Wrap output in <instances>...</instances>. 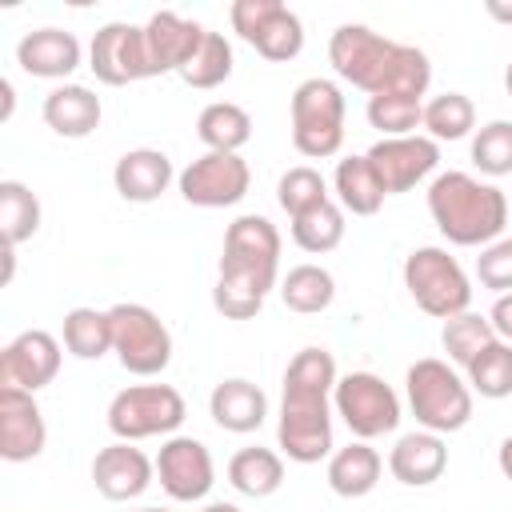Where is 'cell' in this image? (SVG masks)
<instances>
[{"label": "cell", "instance_id": "cell-1", "mask_svg": "<svg viewBox=\"0 0 512 512\" xmlns=\"http://www.w3.org/2000/svg\"><path fill=\"white\" fill-rule=\"evenodd\" d=\"M428 212L448 244L488 248L508 224V196L472 172H440L428 184Z\"/></svg>", "mask_w": 512, "mask_h": 512}, {"label": "cell", "instance_id": "cell-2", "mask_svg": "<svg viewBox=\"0 0 512 512\" xmlns=\"http://www.w3.org/2000/svg\"><path fill=\"white\" fill-rule=\"evenodd\" d=\"M404 388H408V408L416 424L436 436L460 432L472 420V388L460 380V372L448 360H436V356L416 360L404 376Z\"/></svg>", "mask_w": 512, "mask_h": 512}, {"label": "cell", "instance_id": "cell-3", "mask_svg": "<svg viewBox=\"0 0 512 512\" xmlns=\"http://www.w3.org/2000/svg\"><path fill=\"white\" fill-rule=\"evenodd\" d=\"M404 288L416 300V308L436 316V320H452V316L468 312V304H472L468 272L460 268L456 256H448V248H436V244H424V248L408 252Z\"/></svg>", "mask_w": 512, "mask_h": 512}, {"label": "cell", "instance_id": "cell-4", "mask_svg": "<svg viewBox=\"0 0 512 512\" xmlns=\"http://www.w3.org/2000/svg\"><path fill=\"white\" fill-rule=\"evenodd\" d=\"M292 144L308 160H328L344 144V92L324 80L308 76L292 92Z\"/></svg>", "mask_w": 512, "mask_h": 512}, {"label": "cell", "instance_id": "cell-5", "mask_svg": "<svg viewBox=\"0 0 512 512\" xmlns=\"http://www.w3.org/2000/svg\"><path fill=\"white\" fill-rule=\"evenodd\" d=\"M188 404L172 384H132L120 388L108 404V428L116 440H148V436H176L184 424Z\"/></svg>", "mask_w": 512, "mask_h": 512}, {"label": "cell", "instance_id": "cell-6", "mask_svg": "<svg viewBox=\"0 0 512 512\" xmlns=\"http://www.w3.org/2000/svg\"><path fill=\"white\" fill-rule=\"evenodd\" d=\"M112 352L132 376H160L172 360V332L148 304H112Z\"/></svg>", "mask_w": 512, "mask_h": 512}, {"label": "cell", "instance_id": "cell-7", "mask_svg": "<svg viewBox=\"0 0 512 512\" xmlns=\"http://www.w3.org/2000/svg\"><path fill=\"white\" fill-rule=\"evenodd\" d=\"M396 52H400V40L380 36L368 24H340L328 40V60H332L336 76L348 80L352 88L368 92V96L384 92L392 64H396Z\"/></svg>", "mask_w": 512, "mask_h": 512}, {"label": "cell", "instance_id": "cell-8", "mask_svg": "<svg viewBox=\"0 0 512 512\" xmlns=\"http://www.w3.org/2000/svg\"><path fill=\"white\" fill-rule=\"evenodd\" d=\"M332 408L356 440H376L384 432H396V424H400V396L376 372L340 376L332 388Z\"/></svg>", "mask_w": 512, "mask_h": 512}, {"label": "cell", "instance_id": "cell-9", "mask_svg": "<svg viewBox=\"0 0 512 512\" xmlns=\"http://www.w3.org/2000/svg\"><path fill=\"white\" fill-rule=\"evenodd\" d=\"M228 20H232V32L244 44H252L264 60L288 64L304 48V24H300V16L288 4H280V0H236L228 8Z\"/></svg>", "mask_w": 512, "mask_h": 512}, {"label": "cell", "instance_id": "cell-10", "mask_svg": "<svg viewBox=\"0 0 512 512\" xmlns=\"http://www.w3.org/2000/svg\"><path fill=\"white\" fill-rule=\"evenodd\" d=\"M280 272V232L268 216H236L224 232V252H220V276H248L264 284L268 292L276 288Z\"/></svg>", "mask_w": 512, "mask_h": 512}, {"label": "cell", "instance_id": "cell-11", "mask_svg": "<svg viewBox=\"0 0 512 512\" xmlns=\"http://www.w3.org/2000/svg\"><path fill=\"white\" fill-rule=\"evenodd\" d=\"M276 440H280L284 456L296 464H320L324 456H332V404H328V396L284 392Z\"/></svg>", "mask_w": 512, "mask_h": 512}, {"label": "cell", "instance_id": "cell-12", "mask_svg": "<svg viewBox=\"0 0 512 512\" xmlns=\"http://www.w3.org/2000/svg\"><path fill=\"white\" fill-rule=\"evenodd\" d=\"M176 184L180 196L196 208H232L248 196L252 172L240 160V152H204L176 176Z\"/></svg>", "mask_w": 512, "mask_h": 512}, {"label": "cell", "instance_id": "cell-13", "mask_svg": "<svg viewBox=\"0 0 512 512\" xmlns=\"http://www.w3.org/2000/svg\"><path fill=\"white\" fill-rule=\"evenodd\" d=\"M88 68L108 88H120V84H132V80H148L152 68H148V52H144V28L124 24V20L104 24L92 36Z\"/></svg>", "mask_w": 512, "mask_h": 512}, {"label": "cell", "instance_id": "cell-14", "mask_svg": "<svg viewBox=\"0 0 512 512\" xmlns=\"http://www.w3.org/2000/svg\"><path fill=\"white\" fill-rule=\"evenodd\" d=\"M368 164L376 168L380 184L388 196L396 192H412L420 180H428L440 164V144L428 136H384L376 140L368 152Z\"/></svg>", "mask_w": 512, "mask_h": 512}, {"label": "cell", "instance_id": "cell-15", "mask_svg": "<svg viewBox=\"0 0 512 512\" xmlns=\"http://www.w3.org/2000/svg\"><path fill=\"white\" fill-rule=\"evenodd\" d=\"M156 476H160V488L180 500V504H192V500H204L216 484V464H212V452L204 440L196 436H168L160 456H156Z\"/></svg>", "mask_w": 512, "mask_h": 512}, {"label": "cell", "instance_id": "cell-16", "mask_svg": "<svg viewBox=\"0 0 512 512\" xmlns=\"http://www.w3.org/2000/svg\"><path fill=\"white\" fill-rule=\"evenodd\" d=\"M60 372V340L44 328H28L0 352V388H24L40 392Z\"/></svg>", "mask_w": 512, "mask_h": 512}, {"label": "cell", "instance_id": "cell-17", "mask_svg": "<svg viewBox=\"0 0 512 512\" xmlns=\"http://www.w3.org/2000/svg\"><path fill=\"white\" fill-rule=\"evenodd\" d=\"M44 444H48V428H44L36 392L4 384L0 388V456L8 464H24V460H36Z\"/></svg>", "mask_w": 512, "mask_h": 512}, {"label": "cell", "instance_id": "cell-18", "mask_svg": "<svg viewBox=\"0 0 512 512\" xmlns=\"http://www.w3.org/2000/svg\"><path fill=\"white\" fill-rule=\"evenodd\" d=\"M152 476H156V460H148L128 440H116V444L100 448L96 460H92V484L104 500H136V496L148 492Z\"/></svg>", "mask_w": 512, "mask_h": 512}, {"label": "cell", "instance_id": "cell-19", "mask_svg": "<svg viewBox=\"0 0 512 512\" xmlns=\"http://www.w3.org/2000/svg\"><path fill=\"white\" fill-rule=\"evenodd\" d=\"M140 28H144V52H148L152 76L180 72V68L192 60V52L200 48L204 32H208L204 24L184 20V16H176V12H156V16H148V24H140Z\"/></svg>", "mask_w": 512, "mask_h": 512}, {"label": "cell", "instance_id": "cell-20", "mask_svg": "<svg viewBox=\"0 0 512 512\" xmlns=\"http://www.w3.org/2000/svg\"><path fill=\"white\" fill-rule=\"evenodd\" d=\"M16 64L28 76H40V80H64L80 68V40L64 28L24 32L20 44H16Z\"/></svg>", "mask_w": 512, "mask_h": 512}, {"label": "cell", "instance_id": "cell-21", "mask_svg": "<svg viewBox=\"0 0 512 512\" xmlns=\"http://www.w3.org/2000/svg\"><path fill=\"white\" fill-rule=\"evenodd\" d=\"M172 180H176L172 160L160 148H132L112 168V184H116V192L128 204H152V200H160Z\"/></svg>", "mask_w": 512, "mask_h": 512}, {"label": "cell", "instance_id": "cell-22", "mask_svg": "<svg viewBox=\"0 0 512 512\" xmlns=\"http://www.w3.org/2000/svg\"><path fill=\"white\" fill-rule=\"evenodd\" d=\"M448 468V448L436 432L420 428V432H408L392 444L388 452V472L408 484V488H424V484H436Z\"/></svg>", "mask_w": 512, "mask_h": 512}, {"label": "cell", "instance_id": "cell-23", "mask_svg": "<svg viewBox=\"0 0 512 512\" xmlns=\"http://www.w3.org/2000/svg\"><path fill=\"white\" fill-rule=\"evenodd\" d=\"M40 112H44V124L56 136H64V140L92 136L100 128V116H104L100 96L92 88H84V84H60V88H52L44 96V108Z\"/></svg>", "mask_w": 512, "mask_h": 512}, {"label": "cell", "instance_id": "cell-24", "mask_svg": "<svg viewBox=\"0 0 512 512\" xmlns=\"http://www.w3.org/2000/svg\"><path fill=\"white\" fill-rule=\"evenodd\" d=\"M208 412L212 420L224 428V432H256L268 416V396L260 384L244 380V376H232V380H220L208 396Z\"/></svg>", "mask_w": 512, "mask_h": 512}, {"label": "cell", "instance_id": "cell-25", "mask_svg": "<svg viewBox=\"0 0 512 512\" xmlns=\"http://www.w3.org/2000/svg\"><path fill=\"white\" fill-rule=\"evenodd\" d=\"M384 460L368 440H352L348 448H336L328 456V488L344 500H360L380 484Z\"/></svg>", "mask_w": 512, "mask_h": 512}, {"label": "cell", "instance_id": "cell-26", "mask_svg": "<svg viewBox=\"0 0 512 512\" xmlns=\"http://www.w3.org/2000/svg\"><path fill=\"white\" fill-rule=\"evenodd\" d=\"M332 188H336V204L352 216H376L384 204V184L376 176V168L368 164V156H344L336 160L332 172Z\"/></svg>", "mask_w": 512, "mask_h": 512}, {"label": "cell", "instance_id": "cell-27", "mask_svg": "<svg viewBox=\"0 0 512 512\" xmlns=\"http://www.w3.org/2000/svg\"><path fill=\"white\" fill-rule=\"evenodd\" d=\"M196 136L208 152H240L252 140V116L232 100H216L196 116Z\"/></svg>", "mask_w": 512, "mask_h": 512}, {"label": "cell", "instance_id": "cell-28", "mask_svg": "<svg viewBox=\"0 0 512 512\" xmlns=\"http://www.w3.org/2000/svg\"><path fill=\"white\" fill-rule=\"evenodd\" d=\"M228 484L252 500L272 496L284 484V460L272 448H240L228 460Z\"/></svg>", "mask_w": 512, "mask_h": 512}, {"label": "cell", "instance_id": "cell-29", "mask_svg": "<svg viewBox=\"0 0 512 512\" xmlns=\"http://www.w3.org/2000/svg\"><path fill=\"white\" fill-rule=\"evenodd\" d=\"M280 300H284V308H292L300 316H316L336 300V280L320 264H296L280 280Z\"/></svg>", "mask_w": 512, "mask_h": 512}, {"label": "cell", "instance_id": "cell-30", "mask_svg": "<svg viewBox=\"0 0 512 512\" xmlns=\"http://www.w3.org/2000/svg\"><path fill=\"white\" fill-rule=\"evenodd\" d=\"M40 232V200L20 180H0V236L4 248H16Z\"/></svg>", "mask_w": 512, "mask_h": 512}, {"label": "cell", "instance_id": "cell-31", "mask_svg": "<svg viewBox=\"0 0 512 512\" xmlns=\"http://www.w3.org/2000/svg\"><path fill=\"white\" fill-rule=\"evenodd\" d=\"M64 348L76 360H100L104 352H112V316L96 308L64 312Z\"/></svg>", "mask_w": 512, "mask_h": 512}, {"label": "cell", "instance_id": "cell-32", "mask_svg": "<svg viewBox=\"0 0 512 512\" xmlns=\"http://www.w3.org/2000/svg\"><path fill=\"white\" fill-rule=\"evenodd\" d=\"M420 128H428V140H464L476 128V104L464 92H440L424 104V120Z\"/></svg>", "mask_w": 512, "mask_h": 512}, {"label": "cell", "instance_id": "cell-33", "mask_svg": "<svg viewBox=\"0 0 512 512\" xmlns=\"http://www.w3.org/2000/svg\"><path fill=\"white\" fill-rule=\"evenodd\" d=\"M344 228H348L344 224V208L336 200H328V204H320V208H312L304 216H292V240L312 256H324V252L340 248Z\"/></svg>", "mask_w": 512, "mask_h": 512}, {"label": "cell", "instance_id": "cell-34", "mask_svg": "<svg viewBox=\"0 0 512 512\" xmlns=\"http://www.w3.org/2000/svg\"><path fill=\"white\" fill-rule=\"evenodd\" d=\"M492 340H496V328L480 312H460V316L444 320V332H440V344H444L448 360L460 364V368H468Z\"/></svg>", "mask_w": 512, "mask_h": 512}, {"label": "cell", "instance_id": "cell-35", "mask_svg": "<svg viewBox=\"0 0 512 512\" xmlns=\"http://www.w3.org/2000/svg\"><path fill=\"white\" fill-rule=\"evenodd\" d=\"M464 372H468V388L480 392L484 400H504V396H512V344L496 336Z\"/></svg>", "mask_w": 512, "mask_h": 512}, {"label": "cell", "instance_id": "cell-36", "mask_svg": "<svg viewBox=\"0 0 512 512\" xmlns=\"http://www.w3.org/2000/svg\"><path fill=\"white\" fill-rule=\"evenodd\" d=\"M176 76L192 88H220L232 76V44L224 40V32H204L200 48Z\"/></svg>", "mask_w": 512, "mask_h": 512}, {"label": "cell", "instance_id": "cell-37", "mask_svg": "<svg viewBox=\"0 0 512 512\" xmlns=\"http://www.w3.org/2000/svg\"><path fill=\"white\" fill-rule=\"evenodd\" d=\"M336 360L328 348H300L284 372V392H312V396H332L336 388Z\"/></svg>", "mask_w": 512, "mask_h": 512}, {"label": "cell", "instance_id": "cell-38", "mask_svg": "<svg viewBox=\"0 0 512 512\" xmlns=\"http://www.w3.org/2000/svg\"><path fill=\"white\" fill-rule=\"evenodd\" d=\"M276 200H280V208H284L288 216H304V212L328 204L332 196H328V180H324L316 168L296 164V168H288V172L280 176V184H276Z\"/></svg>", "mask_w": 512, "mask_h": 512}, {"label": "cell", "instance_id": "cell-39", "mask_svg": "<svg viewBox=\"0 0 512 512\" xmlns=\"http://www.w3.org/2000/svg\"><path fill=\"white\" fill-rule=\"evenodd\" d=\"M268 300V288L248 280V276H216L212 288V308L224 320H252Z\"/></svg>", "mask_w": 512, "mask_h": 512}, {"label": "cell", "instance_id": "cell-40", "mask_svg": "<svg viewBox=\"0 0 512 512\" xmlns=\"http://www.w3.org/2000/svg\"><path fill=\"white\" fill-rule=\"evenodd\" d=\"M368 124L380 128L384 136H416L424 120V100L412 96H368Z\"/></svg>", "mask_w": 512, "mask_h": 512}, {"label": "cell", "instance_id": "cell-41", "mask_svg": "<svg viewBox=\"0 0 512 512\" xmlns=\"http://www.w3.org/2000/svg\"><path fill=\"white\" fill-rule=\"evenodd\" d=\"M472 164L484 176H508L512 172V120H488L472 136Z\"/></svg>", "mask_w": 512, "mask_h": 512}, {"label": "cell", "instance_id": "cell-42", "mask_svg": "<svg viewBox=\"0 0 512 512\" xmlns=\"http://www.w3.org/2000/svg\"><path fill=\"white\" fill-rule=\"evenodd\" d=\"M476 280L488 292H496V296L512 292V236H500L488 248H480V256H476Z\"/></svg>", "mask_w": 512, "mask_h": 512}, {"label": "cell", "instance_id": "cell-43", "mask_svg": "<svg viewBox=\"0 0 512 512\" xmlns=\"http://www.w3.org/2000/svg\"><path fill=\"white\" fill-rule=\"evenodd\" d=\"M488 320H492V328H496V336L512 344V292H504V296H496V304H492V312H488Z\"/></svg>", "mask_w": 512, "mask_h": 512}, {"label": "cell", "instance_id": "cell-44", "mask_svg": "<svg viewBox=\"0 0 512 512\" xmlns=\"http://www.w3.org/2000/svg\"><path fill=\"white\" fill-rule=\"evenodd\" d=\"M496 464H500L504 480H512V436H504V444H500V452H496Z\"/></svg>", "mask_w": 512, "mask_h": 512}, {"label": "cell", "instance_id": "cell-45", "mask_svg": "<svg viewBox=\"0 0 512 512\" xmlns=\"http://www.w3.org/2000/svg\"><path fill=\"white\" fill-rule=\"evenodd\" d=\"M484 8H488V16H492V20H500V24H512V4H504V0H488Z\"/></svg>", "mask_w": 512, "mask_h": 512}, {"label": "cell", "instance_id": "cell-46", "mask_svg": "<svg viewBox=\"0 0 512 512\" xmlns=\"http://www.w3.org/2000/svg\"><path fill=\"white\" fill-rule=\"evenodd\" d=\"M0 96H4V108H0V120L12 116V104H16V92H12V80H0Z\"/></svg>", "mask_w": 512, "mask_h": 512}, {"label": "cell", "instance_id": "cell-47", "mask_svg": "<svg viewBox=\"0 0 512 512\" xmlns=\"http://www.w3.org/2000/svg\"><path fill=\"white\" fill-rule=\"evenodd\" d=\"M12 272H16V248H4V272H0V284H12Z\"/></svg>", "mask_w": 512, "mask_h": 512}, {"label": "cell", "instance_id": "cell-48", "mask_svg": "<svg viewBox=\"0 0 512 512\" xmlns=\"http://www.w3.org/2000/svg\"><path fill=\"white\" fill-rule=\"evenodd\" d=\"M200 512H240L236 504H228V500H212V504H204Z\"/></svg>", "mask_w": 512, "mask_h": 512}, {"label": "cell", "instance_id": "cell-49", "mask_svg": "<svg viewBox=\"0 0 512 512\" xmlns=\"http://www.w3.org/2000/svg\"><path fill=\"white\" fill-rule=\"evenodd\" d=\"M504 88H508V96H512V60H508V68H504Z\"/></svg>", "mask_w": 512, "mask_h": 512}, {"label": "cell", "instance_id": "cell-50", "mask_svg": "<svg viewBox=\"0 0 512 512\" xmlns=\"http://www.w3.org/2000/svg\"><path fill=\"white\" fill-rule=\"evenodd\" d=\"M140 512H168V508H140Z\"/></svg>", "mask_w": 512, "mask_h": 512}]
</instances>
